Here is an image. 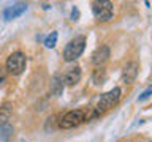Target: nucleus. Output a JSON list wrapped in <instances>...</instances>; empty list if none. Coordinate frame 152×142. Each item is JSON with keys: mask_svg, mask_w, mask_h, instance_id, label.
I'll use <instances>...</instances> for the list:
<instances>
[{"mask_svg": "<svg viewBox=\"0 0 152 142\" xmlns=\"http://www.w3.org/2000/svg\"><path fill=\"white\" fill-rule=\"evenodd\" d=\"M98 117L95 112V107H83V109H75V111H68L60 117L59 120V126L64 130H70V128H76L81 123L92 120V118Z\"/></svg>", "mask_w": 152, "mask_h": 142, "instance_id": "obj_1", "label": "nucleus"}, {"mask_svg": "<svg viewBox=\"0 0 152 142\" xmlns=\"http://www.w3.org/2000/svg\"><path fill=\"white\" fill-rule=\"evenodd\" d=\"M121 95H122V90L119 88V87H114L113 90H109V92L103 93L102 98L98 99L97 107H95V112H97V115L100 117L102 114H104L106 111H109L111 107L116 106V104L121 101Z\"/></svg>", "mask_w": 152, "mask_h": 142, "instance_id": "obj_2", "label": "nucleus"}, {"mask_svg": "<svg viewBox=\"0 0 152 142\" xmlns=\"http://www.w3.org/2000/svg\"><path fill=\"white\" fill-rule=\"evenodd\" d=\"M84 49H86V38L81 35L73 38L64 49V60L65 62H75L76 59L81 57Z\"/></svg>", "mask_w": 152, "mask_h": 142, "instance_id": "obj_3", "label": "nucleus"}, {"mask_svg": "<svg viewBox=\"0 0 152 142\" xmlns=\"http://www.w3.org/2000/svg\"><path fill=\"white\" fill-rule=\"evenodd\" d=\"M26 65H27V59L26 55L22 54V52H13L11 55L7 59V70L10 74L13 76H19L24 73V70H26Z\"/></svg>", "mask_w": 152, "mask_h": 142, "instance_id": "obj_4", "label": "nucleus"}, {"mask_svg": "<svg viewBox=\"0 0 152 142\" xmlns=\"http://www.w3.org/2000/svg\"><path fill=\"white\" fill-rule=\"evenodd\" d=\"M92 11L97 21L100 22H108L113 17V3L108 0H97L92 2Z\"/></svg>", "mask_w": 152, "mask_h": 142, "instance_id": "obj_5", "label": "nucleus"}, {"mask_svg": "<svg viewBox=\"0 0 152 142\" xmlns=\"http://www.w3.org/2000/svg\"><path fill=\"white\" fill-rule=\"evenodd\" d=\"M109 55H111L109 47L106 44H102V46H98L97 49L92 52V59H90V62H92L95 66H103L108 62Z\"/></svg>", "mask_w": 152, "mask_h": 142, "instance_id": "obj_6", "label": "nucleus"}, {"mask_svg": "<svg viewBox=\"0 0 152 142\" xmlns=\"http://www.w3.org/2000/svg\"><path fill=\"white\" fill-rule=\"evenodd\" d=\"M138 71H140V65L136 62H128L122 70V82L124 84H132L135 82L138 78Z\"/></svg>", "mask_w": 152, "mask_h": 142, "instance_id": "obj_7", "label": "nucleus"}, {"mask_svg": "<svg viewBox=\"0 0 152 142\" xmlns=\"http://www.w3.org/2000/svg\"><path fill=\"white\" fill-rule=\"evenodd\" d=\"M81 79V68L79 66H71L65 71V74L62 76V80H64V85H68V87H73L75 84H78Z\"/></svg>", "mask_w": 152, "mask_h": 142, "instance_id": "obj_8", "label": "nucleus"}, {"mask_svg": "<svg viewBox=\"0 0 152 142\" xmlns=\"http://www.w3.org/2000/svg\"><path fill=\"white\" fill-rule=\"evenodd\" d=\"M26 9H27V3H14V5L8 7L3 11V17L7 19V21H11V19L19 17L24 11H26Z\"/></svg>", "mask_w": 152, "mask_h": 142, "instance_id": "obj_9", "label": "nucleus"}, {"mask_svg": "<svg viewBox=\"0 0 152 142\" xmlns=\"http://www.w3.org/2000/svg\"><path fill=\"white\" fill-rule=\"evenodd\" d=\"M62 92H64V80H62L60 74H56L51 80V93L54 96H60Z\"/></svg>", "mask_w": 152, "mask_h": 142, "instance_id": "obj_10", "label": "nucleus"}, {"mask_svg": "<svg viewBox=\"0 0 152 142\" xmlns=\"http://www.w3.org/2000/svg\"><path fill=\"white\" fill-rule=\"evenodd\" d=\"M13 115V107L10 103H5L2 107H0V125H7L8 120Z\"/></svg>", "mask_w": 152, "mask_h": 142, "instance_id": "obj_11", "label": "nucleus"}, {"mask_svg": "<svg viewBox=\"0 0 152 142\" xmlns=\"http://www.w3.org/2000/svg\"><path fill=\"white\" fill-rule=\"evenodd\" d=\"M13 134H14V130L10 123L0 125V142H10L13 139Z\"/></svg>", "mask_w": 152, "mask_h": 142, "instance_id": "obj_12", "label": "nucleus"}, {"mask_svg": "<svg viewBox=\"0 0 152 142\" xmlns=\"http://www.w3.org/2000/svg\"><path fill=\"white\" fill-rule=\"evenodd\" d=\"M104 79H106V70L104 68H97L94 71V76H92V80H94V84H103L104 82Z\"/></svg>", "mask_w": 152, "mask_h": 142, "instance_id": "obj_13", "label": "nucleus"}, {"mask_svg": "<svg viewBox=\"0 0 152 142\" xmlns=\"http://www.w3.org/2000/svg\"><path fill=\"white\" fill-rule=\"evenodd\" d=\"M56 43H57V32H51V35H48L45 40V46L51 49V47L56 46Z\"/></svg>", "mask_w": 152, "mask_h": 142, "instance_id": "obj_14", "label": "nucleus"}, {"mask_svg": "<svg viewBox=\"0 0 152 142\" xmlns=\"http://www.w3.org/2000/svg\"><path fill=\"white\" fill-rule=\"evenodd\" d=\"M151 93H152V90H151V88H147L146 92L142 93V95H141L140 98H138V103H142V101H146V99H147V98L151 96Z\"/></svg>", "mask_w": 152, "mask_h": 142, "instance_id": "obj_15", "label": "nucleus"}, {"mask_svg": "<svg viewBox=\"0 0 152 142\" xmlns=\"http://www.w3.org/2000/svg\"><path fill=\"white\" fill-rule=\"evenodd\" d=\"M78 17H79V9L73 7V9H71V21H78Z\"/></svg>", "mask_w": 152, "mask_h": 142, "instance_id": "obj_16", "label": "nucleus"}]
</instances>
